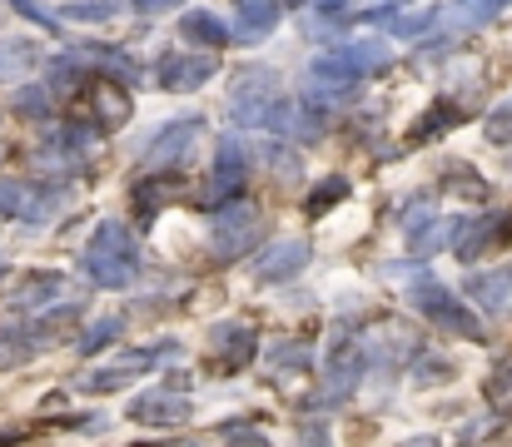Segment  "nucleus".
Wrapping results in <instances>:
<instances>
[{
	"mask_svg": "<svg viewBox=\"0 0 512 447\" xmlns=\"http://www.w3.org/2000/svg\"><path fill=\"white\" fill-rule=\"evenodd\" d=\"M85 274L100 289H130L140 279V249L125 224H100V234L85 249Z\"/></svg>",
	"mask_w": 512,
	"mask_h": 447,
	"instance_id": "1",
	"label": "nucleus"
},
{
	"mask_svg": "<svg viewBox=\"0 0 512 447\" xmlns=\"http://www.w3.org/2000/svg\"><path fill=\"white\" fill-rule=\"evenodd\" d=\"M259 209L254 204H244V199H229V209H219L214 214V254H224V259H239L254 239H259Z\"/></svg>",
	"mask_w": 512,
	"mask_h": 447,
	"instance_id": "2",
	"label": "nucleus"
},
{
	"mask_svg": "<svg viewBox=\"0 0 512 447\" xmlns=\"http://www.w3.org/2000/svg\"><path fill=\"white\" fill-rule=\"evenodd\" d=\"M408 294H413V303H418V308H423L433 323H443V328H453V333H468V338H478V333H483V323H478V318H473V313H468L458 298L448 294V289H443L433 274H428V279H418Z\"/></svg>",
	"mask_w": 512,
	"mask_h": 447,
	"instance_id": "3",
	"label": "nucleus"
},
{
	"mask_svg": "<svg viewBox=\"0 0 512 447\" xmlns=\"http://www.w3.org/2000/svg\"><path fill=\"white\" fill-rule=\"evenodd\" d=\"M358 378H363V348L339 338L334 353H329V363H324V393L339 403V398H348L358 388Z\"/></svg>",
	"mask_w": 512,
	"mask_h": 447,
	"instance_id": "4",
	"label": "nucleus"
},
{
	"mask_svg": "<svg viewBox=\"0 0 512 447\" xmlns=\"http://www.w3.org/2000/svg\"><path fill=\"white\" fill-rule=\"evenodd\" d=\"M160 358L150 353V348H135V353H125V363H115V368H95V373H85L75 388L80 393H110V388H125V383H135L145 368H155Z\"/></svg>",
	"mask_w": 512,
	"mask_h": 447,
	"instance_id": "5",
	"label": "nucleus"
},
{
	"mask_svg": "<svg viewBox=\"0 0 512 447\" xmlns=\"http://www.w3.org/2000/svg\"><path fill=\"white\" fill-rule=\"evenodd\" d=\"M304 264H309V244H304V239H279V244H269V254L259 259V279H264V284H289Z\"/></svg>",
	"mask_w": 512,
	"mask_h": 447,
	"instance_id": "6",
	"label": "nucleus"
},
{
	"mask_svg": "<svg viewBox=\"0 0 512 447\" xmlns=\"http://www.w3.org/2000/svg\"><path fill=\"white\" fill-rule=\"evenodd\" d=\"M130 418L135 423H150V428H174V423H184L189 418V398H179V393H145V398H135L130 403Z\"/></svg>",
	"mask_w": 512,
	"mask_h": 447,
	"instance_id": "7",
	"label": "nucleus"
},
{
	"mask_svg": "<svg viewBox=\"0 0 512 447\" xmlns=\"http://www.w3.org/2000/svg\"><path fill=\"white\" fill-rule=\"evenodd\" d=\"M353 85H358V65L348 60V50L343 55H324V60L309 65V90L314 95H348Z\"/></svg>",
	"mask_w": 512,
	"mask_h": 447,
	"instance_id": "8",
	"label": "nucleus"
},
{
	"mask_svg": "<svg viewBox=\"0 0 512 447\" xmlns=\"http://www.w3.org/2000/svg\"><path fill=\"white\" fill-rule=\"evenodd\" d=\"M155 75H160L170 90H194V85H204V80L214 75V60H209V55H165V60L155 65Z\"/></svg>",
	"mask_w": 512,
	"mask_h": 447,
	"instance_id": "9",
	"label": "nucleus"
},
{
	"mask_svg": "<svg viewBox=\"0 0 512 447\" xmlns=\"http://www.w3.org/2000/svg\"><path fill=\"white\" fill-rule=\"evenodd\" d=\"M274 20H279V5L274 0H239L234 5V20H229V35L259 40L264 30H274Z\"/></svg>",
	"mask_w": 512,
	"mask_h": 447,
	"instance_id": "10",
	"label": "nucleus"
},
{
	"mask_svg": "<svg viewBox=\"0 0 512 447\" xmlns=\"http://www.w3.org/2000/svg\"><path fill=\"white\" fill-rule=\"evenodd\" d=\"M468 298L483 313H503L512 303V269H493V274H473L468 279Z\"/></svg>",
	"mask_w": 512,
	"mask_h": 447,
	"instance_id": "11",
	"label": "nucleus"
},
{
	"mask_svg": "<svg viewBox=\"0 0 512 447\" xmlns=\"http://www.w3.org/2000/svg\"><path fill=\"white\" fill-rule=\"evenodd\" d=\"M199 140V120H179V125H170L155 145H150V169H165V164H174L184 149Z\"/></svg>",
	"mask_w": 512,
	"mask_h": 447,
	"instance_id": "12",
	"label": "nucleus"
},
{
	"mask_svg": "<svg viewBox=\"0 0 512 447\" xmlns=\"http://www.w3.org/2000/svg\"><path fill=\"white\" fill-rule=\"evenodd\" d=\"M90 105H95V120L100 125H125L130 120V95L110 80H95L90 85Z\"/></svg>",
	"mask_w": 512,
	"mask_h": 447,
	"instance_id": "13",
	"label": "nucleus"
},
{
	"mask_svg": "<svg viewBox=\"0 0 512 447\" xmlns=\"http://www.w3.org/2000/svg\"><path fill=\"white\" fill-rule=\"evenodd\" d=\"M35 65H40L35 40H0V80H30Z\"/></svg>",
	"mask_w": 512,
	"mask_h": 447,
	"instance_id": "14",
	"label": "nucleus"
},
{
	"mask_svg": "<svg viewBox=\"0 0 512 447\" xmlns=\"http://www.w3.org/2000/svg\"><path fill=\"white\" fill-rule=\"evenodd\" d=\"M239 179H244L239 149H224V154H219V164H214V174H209V184H204V199H209V204H224V199L239 189Z\"/></svg>",
	"mask_w": 512,
	"mask_h": 447,
	"instance_id": "15",
	"label": "nucleus"
},
{
	"mask_svg": "<svg viewBox=\"0 0 512 447\" xmlns=\"http://www.w3.org/2000/svg\"><path fill=\"white\" fill-rule=\"evenodd\" d=\"M214 343L224 348V353H234L224 368H244L249 358H254V333L244 328V323H229V328H214Z\"/></svg>",
	"mask_w": 512,
	"mask_h": 447,
	"instance_id": "16",
	"label": "nucleus"
},
{
	"mask_svg": "<svg viewBox=\"0 0 512 447\" xmlns=\"http://www.w3.org/2000/svg\"><path fill=\"white\" fill-rule=\"evenodd\" d=\"M493 10H498V0H473V5L463 0V5H448L438 20H443V30H473V25H483Z\"/></svg>",
	"mask_w": 512,
	"mask_h": 447,
	"instance_id": "17",
	"label": "nucleus"
},
{
	"mask_svg": "<svg viewBox=\"0 0 512 447\" xmlns=\"http://www.w3.org/2000/svg\"><path fill=\"white\" fill-rule=\"evenodd\" d=\"M184 35H189L194 45H224V40H229V30H224L214 15H204V10L184 15Z\"/></svg>",
	"mask_w": 512,
	"mask_h": 447,
	"instance_id": "18",
	"label": "nucleus"
},
{
	"mask_svg": "<svg viewBox=\"0 0 512 447\" xmlns=\"http://www.w3.org/2000/svg\"><path fill=\"white\" fill-rule=\"evenodd\" d=\"M309 358H314V353H309L304 343H274V348H269V368H284V373H289V368H309Z\"/></svg>",
	"mask_w": 512,
	"mask_h": 447,
	"instance_id": "19",
	"label": "nucleus"
},
{
	"mask_svg": "<svg viewBox=\"0 0 512 447\" xmlns=\"http://www.w3.org/2000/svg\"><path fill=\"white\" fill-rule=\"evenodd\" d=\"M120 328H125V318H100V323L80 338V353H100L110 338H120Z\"/></svg>",
	"mask_w": 512,
	"mask_h": 447,
	"instance_id": "20",
	"label": "nucleus"
},
{
	"mask_svg": "<svg viewBox=\"0 0 512 447\" xmlns=\"http://www.w3.org/2000/svg\"><path fill=\"white\" fill-rule=\"evenodd\" d=\"M339 194H348V184H343V179H329V184H319V189H314L309 209H314V214H324V209H329V204H334Z\"/></svg>",
	"mask_w": 512,
	"mask_h": 447,
	"instance_id": "21",
	"label": "nucleus"
},
{
	"mask_svg": "<svg viewBox=\"0 0 512 447\" xmlns=\"http://www.w3.org/2000/svg\"><path fill=\"white\" fill-rule=\"evenodd\" d=\"M65 15H70V20H110L115 5H110V0H95V5H65Z\"/></svg>",
	"mask_w": 512,
	"mask_h": 447,
	"instance_id": "22",
	"label": "nucleus"
},
{
	"mask_svg": "<svg viewBox=\"0 0 512 447\" xmlns=\"http://www.w3.org/2000/svg\"><path fill=\"white\" fill-rule=\"evenodd\" d=\"M0 214H25V189L20 184H0Z\"/></svg>",
	"mask_w": 512,
	"mask_h": 447,
	"instance_id": "23",
	"label": "nucleus"
},
{
	"mask_svg": "<svg viewBox=\"0 0 512 447\" xmlns=\"http://www.w3.org/2000/svg\"><path fill=\"white\" fill-rule=\"evenodd\" d=\"M488 140H498V145H508V140H512V105H503V110L493 115V125H488Z\"/></svg>",
	"mask_w": 512,
	"mask_h": 447,
	"instance_id": "24",
	"label": "nucleus"
},
{
	"mask_svg": "<svg viewBox=\"0 0 512 447\" xmlns=\"http://www.w3.org/2000/svg\"><path fill=\"white\" fill-rule=\"evenodd\" d=\"M224 443L229 447H269V438H259V433H224Z\"/></svg>",
	"mask_w": 512,
	"mask_h": 447,
	"instance_id": "25",
	"label": "nucleus"
},
{
	"mask_svg": "<svg viewBox=\"0 0 512 447\" xmlns=\"http://www.w3.org/2000/svg\"><path fill=\"white\" fill-rule=\"evenodd\" d=\"M170 5H179V0H140V10H170Z\"/></svg>",
	"mask_w": 512,
	"mask_h": 447,
	"instance_id": "26",
	"label": "nucleus"
},
{
	"mask_svg": "<svg viewBox=\"0 0 512 447\" xmlns=\"http://www.w3.org/2000/svg\"><path fill=\"white\" fill-rule=\"evenodd\" d=\"M403 447H438V443H403Z\"/></svg>",
	"mask_w": 512,
	"mask_h": 447,
	"instance_id": "27",
	"label": "nucleus"
}]
</instances>
